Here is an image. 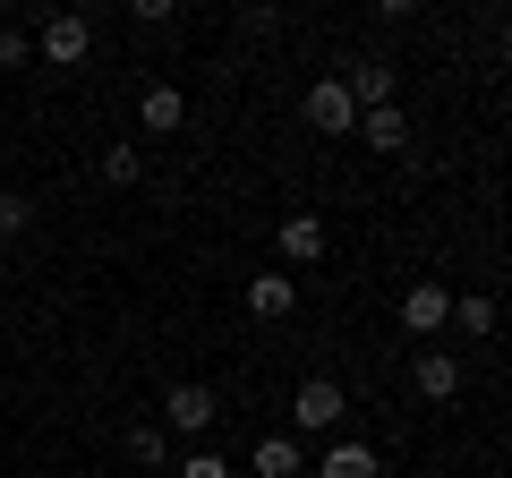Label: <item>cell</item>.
<instances>
[{
  "label": "cell",
  "mask_w": 512,
  "mask_h": 478,
  "mask_svg": "<svg viewBox=\"0 0 512 478\" xmlns=\"http://www.w3.org/2000/svg\"><path fill=\"white\" fill-rule=\"evenodd\" d=\"M86 52H94V18H86V9H52L43 35H35V60H43V69H77Z\"/></svg>",
  "instance_id": "cell-1"
},
{
  "label": "cell",
  "mask_w": 512,
  "mask_h": 478,
  "mask_svg": "<svg viewBox=\"0 0 512 478\" xmlns=\"http://www.w3.org/2000/svg\"><path fill=\"white\" fill-rule=\"evenodd\" d=\"M342 419H350V393L333 385V376H308V385L291 393V436H333Z\"/></svg>",
  "instance_id": "cell-2"
},
{
  "label": "cell",
  "mask_w": 512,
  "mask_h": 478,
  "mask_svg": "<svg viewBox=\"0 0 512 478\" xmlns=\"http://www.w3.org/2000/svg\"><path fill=\"white\" fill-rule=\"evenodd\" d=\"M214 419H222V393L197 385V376L163 393V436H214Z\"/></svg>",
  "instance_id": "cell-3"
},
{
  "label": "cell",
  "mask_w": 512,
  "mask_h": 478,
  "mask_svg": "<svg viewBox=\"0 0 512 478\" xmlns=\"http://www.w3.org/2000/svg\"><path fill=\"white\" fill-rule=\"evenodd\" d=\"M333 77H342V94H350L359 111H393V103H402V77L384 69V60H367V52H350Z\"/></svg>",
  "instance_id": "cell-4"
},
{
  "label": "cell",
  "mask_w": 512,
  "mask_h": 478,
  "mask_svg": "<svg viewBox=\"0 0 512 478\" xmlns=\"http://www.w3.org/2000/svg\"><path fill=\"white\" fill-rule=\"evenodd\" d=\"M299 111H308V129H316V137H350V129H359V103L342 94V77H333V69L308 86V103H299Z\"/></svg>",
  "instance_id": "cell-5"
},
{
  "label": "cell",
  "mask_w": 512,
  "mask_h": 478,
  "mask_svg": "<svg viewBox=\"0 0 512 478\" xmlns=\"http://www.w3.org/2000/svg\"><path fill=\"white\" fill-rule=\"evenodd\" d=\"M274 248H282V265H325V248H333V231H325V214H282V231H274Z\"/></svg>",
  "instance_id": "cell-6"
},
{
  "label": "cell",
  "mask_w": 512,
  "mask_h": 478,
  "mask_svg": "<svg viewBox=\"0 0 512 478\" xmlns=\"http://www.w3.org/2000/svg\"><path fill=\"white\" fill-rule=\"evenodd\" d=\"M248 316L256 325H291L299 316V274H248Z\"/></svg>",
  "instance_id": "cell-7"
},
{
  "label": "cell",
  "mask_w": 512,
  "mask_h": 478,
  "mask_svg": "<svg viewBox=\"0 0 512 478\" xmlns=\"http://www.w3.org/2000/svg\"><path fill=\"white\" fill-rule=\"evenodd\" d=\"M444 316H453V291H444V282H410V291H402V333L436 342V333H444Z\"/></svg>",
  "instance_id": "cell-8"
},
{
  "label": "cell",
  "mask_w": 512,
  "mask_h": 478,
  "mask_svg": "<svg viewBox=\"0 0 512 478\" xmlns=\"http://www.w3.org/2000/svg\"><path fill=\"white\" fill-rule=\"evenodd\" d=\"M410 385H419V402H461V359L427 342L419 359H410Z\"/></svg>",
  "instance_id": "cell-9"
},
{
  "label": "cell",
  "mask_w": 512,
  "mask_h": 478,
  "mask_svg": "<svg viewBox=\"0 0 512 478\" xmlns=\"http://www.w3.org/2000/svg\"><path fill=\"white\" fill-rule=\"evenodd\" d=\"M137 129H146V137H180V129H188V94L154 77V86L137 94Z\"/></svg>",
  "instance_id": "cell-10"
},
{
  "label": "cell",
  "mask_w": 512,
  "mask_h": 478,
  "mask_svg": "<svg viewBox=\"0 0 512 478\" xmlns=\"http://www.w3.org/2000/svg\"><path fill=\"white\" fill-rule=\"evenodd\" d=\"M248 470H256V478H308V453H299V436L282 427V436H256Z\"/></svg>",
  "instance_id": "cell-11"
},
{
  "label": "cell",
  "mask_w": 512,
  "mask_h": 478,
  "mask_svg": "<svg viewBox=\"0 0 512 478\" xmlns=\"http://www.w3.org/2000/svg\"><path fill=\"white\" fill-rule=\"evenodd\" d=\"M350 137H359L367 154H410V120H402V103H393V111H359V129H350Z\"/></svg>",
  "instance_id": "cell-12"
},
{
  "label": "cell",
  "mask_w": 512,
  "mask_h": 478,
  "mask_svg": "<svg viewBox=\"0 0 512 478\" xmlns=\"http://www.w3.org/2000/svg\"><path fill=\"white\" fill-rule=\"evenodd\" d=\"M444 333H461V342H495V299H487V291H453Z\"/></svg>",
  "instance_id": "cell-13"
},
{
  "label": "cell",
  "mask_w": 512,
  "mask_h": 478,
  "mask_svg": "<svg viewBox=\"0 0 512 478\" xmlns=\"http://www.w3.org/2000/svg\"><path fill=\"white\" fill-rule=\"evenodd\" d=\"M384 461H376V444H359V436H342V444H325V470L316 478H376Z\"/></svg>",
  "instance_id": "cell-14"
},
{
  "label": "cell",
  "mask_w": 512,
  "mask_h": 478,
  "mask_svg": "<svg viewBox=\"0 0 512 478\" xmlns=\"http://www.w3.org/2000/svg\"><path fill=\"white\" fill-rule=\"evenodd\" d=\"M103 180L111 188H137V180H146V154L128 146V137H120V146H103Z\"/></svg>",
  "instance_id": "cell-15"
},
{
  "label": "cell",
  "mask_w": 512,
  "mask_h": 478,
  "mask_svg": "<svg viewBox=\"0 0 512 478\" xmlns=\"http://www.w3.org/2000/svg\"><path fill=\"white\" fill-rule=\"evenodd\" d=\"M26 231H35V197L0 188V239H26Z\"/></svg>",
  "instance_id": "cell-16"
},
{
  "label": "cell",
  "mask_w": 512,
  "mask_h": 478,
  "mask_svg": "<svg viewBox=\"0 0 512 478\" xmlns=\"http://www.w3.org/2000/svg\"><path fill=\"white\" fill-rule=\"evenodd\" d=\"M128 461L163 470V461H171V436H163V427H128Z\"/></svg>",
  "instance_id": "cell-17"
},
{
  "label": "cell",
  "mask_w": 512,
  "mask_h": 478,
  "mask_svg": "<svg viewBox=\"0 0 512 478\" xmlns=\"http://www.w3.org/2000/svg\"><path fill=\"white\" fill-rule=\"evenodd\" d=\"M26 60H35V35L26 26H0V69H26Z\"/></svg>",
  "instance_id": "cell-18"
},
{
  "label": "cell",
  "mask_w": 512,
  "mask_h": 478,
  "mask_svg": "<svg viewBox=\"0 0 512 478\" xmlns=\"http://www.w3.org/2000/svg\"><path fill=\"white\" fill-rule=\"evenodd\" d=\"M180 478H239V470H231V461H222V453H205V444H197V453L180 461Z\"/></svg>",
  "instance_id": "cell-19"
}]
</instances>
